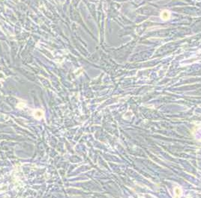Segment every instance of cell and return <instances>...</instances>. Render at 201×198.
Listing matches in <instances>:
<instances>
[{
	"instance_id": "1",
	"label": "cell",
	"mask_w": 201,
	"mask_h": 198,
	"mask_svg": "<svg viewBox=\"0 0 201 198\" xmlns=\"http://www.w3.org/2000/svg\"><path fill=\"white\" fill-rule=\"evenodd\" d=\"M161 18H162L163 20H168V19L170 18V12L167 11H164L161 13Z\"/></svg>"
}]
</instances>
